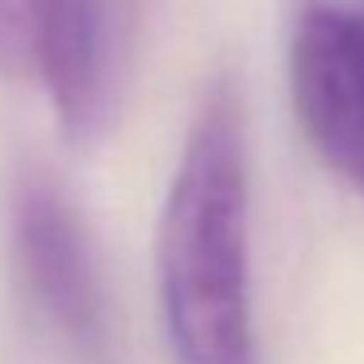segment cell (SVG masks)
<instances>
[{
	"label": "cell",
	"instance_id": "3",
	"mask_svg": "<svg viewBox=\"0 0 364 364\" xmlns=\"http://www.w3.org/2000/svg\"><path fill=\"white\" fill-rule=\"evenodd\" d=\"M290 90L314 149L364 192V4L309 0L298 12Z\"/></svg>",
	"mask_w": 364,
	"mask_h": 364
},
{
	"label": "cell",
	"instance_id": "4",
	"mask_svg": "<svg viewBox=\"0 0 364 364\" xmlns=\"http://www.w3.org/2000/svg\"><path fill=\"white\" fill-rule=\"evenodd\" d=\"M63 0H0V75L40 79L43 48Z\"/></svg>",
	"mask_w": 364,
	"mask_h": 364
},
{
	"label": "cell",
	"instance_id": "2",
	"mask_svg": "<svg viewBox=\"0 0 364 364\" xmlns=\"http://www.w3.org/2000/svg\"><path fill=\"white\" fill-rule=\"evenodd\" d=\"M9 235L36 309L87 364L110 356V306L95 243L75 200L40 165H20L9 188Z\"/></svg>",
	"mask_w": 364,
	"mask_h": 364
},
{
	"label": "cell",
	"instance_id": "1",
	"mask_svg": "<svg viewBox=\"0 0 364 364\" xmlns=\"http://www.w3.org/2000/svg\"><path fill=\"white\" fill-rule=\"evenodd\" d=\"M157 286L181 364H259L251 309V153L243 90L220 75L184 137L157 235Z\"/></svg>",
	"mask_w": 364,
	"mask_h": 364
}]
</instances>
